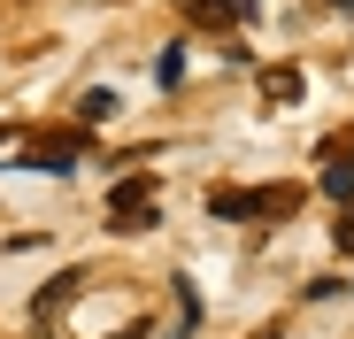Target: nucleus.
<instances>
[{"mask_svg":"<svg viewBox=\"0 0 354 339\" xmlns=\"http://www.w3.org/2000/svg\"><path fill=\"white\" fill-rule=\"evenodd\" d=\"M77 154H85V139H39V147H31L24 162H31V170H70Z\"/></svg>","mask_w":354,"mask_h":339,"instance_id":"2","label":"nucleus"},{"mask_svg":"<svg viewBox=\"0 0 354 339\" xmlns=\"http://www.w3.org/2000/svg\"><path fill=\"white\" fill-rule=\"evenodd\" d=\"M339 147H346V162H354V131H346V139H339Z\"/></svg>","mask_w":354,"mask_h":339,"instance_id":"7","label":"nucleus"},{"mask_svg":"<svg viewBox=\"0 0 354 339\" xmlns=\"http://www.w3.org/2000/svg\"><path fill=\"white\" fill-rule=\"evenodd\" d=\"M339 247H354V216H346V223H339Z\"/></svg>","mask_w":354,"mask_h":339,"instance_id":"6","label":"nucleus"},{"mask_svg":"<svg viewBox=\"0 0 354 339\" xmlns=\"http://www.w3.org/2000/svg\"><path fill=\"white\" fill-rule=\"evenodd\" d=\"M324 193H331V201L354 193V162H331V170H324Z\"/></svg>","mask_w":354,"mask_h":339,"instance_id":"5","label":"nucleus"},{"mask_svg":"<svg viewBox=\"0 0 354 339\" xmlns=\"http://www.w3.org/2000/svg\"><path fill=\"white\" fill-rule=\"evenodd\" d=\"M108 223H115V232H147V223H154V178L115 185V201H108Z\"/></svg>","mask_w":354,"mask_h":339,"instance_id":"1","label":"nucleus"},{"mask_svg":"<svg viewBox=\"0 0 354 339\" xmlns=\"http://www.w3.org/2000/svg\"><path fill=\"white\" fill-rule=\"evenodd\" d=\"M62 301H77V270H70V277H54V286L31 301V324H54V309H62Z\"/></svg>","mask_w":354,"mask_h":339,"instance_id":"3","label":"nucleus"},{"mask_svg":"<svg viewBox=\"0 0 354 339\" xmlns=\"http://www.w3.org/2000/svg\"><path fill=\"white\" fill-rule=\"evenodd\" d=\"M77 116H85V124H108V116H115V93H108V85H93V93L77 100Z\"/></svg>","mask_w":354,"mask_h":339,"instance_id":"4","label":"nucleus"}]
</instances>
